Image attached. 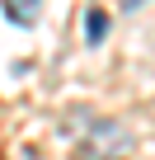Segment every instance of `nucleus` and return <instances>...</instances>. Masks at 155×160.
Returning <instances> with one entry per match:
<instances>
[{"mask_svg":"<svg viewBox=\"0 0 155 160\" xmlns=\"http://www.w3.org/2000/svg\"><path fill=\"white\" fill-rule=\"evenodd\" d=\"M132 146H136V141H132V132H127L122 122L99 118V122H90V132H85V141H80V160H122Z\"/></svg>","mask_w":155,"mask_h":160,"instance_id":"f257e3e1","label":"nucleus"},{"mask_svg":"<svg viewBox=\"0 0 155 160\" xmlns=\"http://www.w3.org/2000/svg\"><path fill=\"white\" fill-rule=\"evenodd\" d=\"M5 14H10V24H38L42 0H5Z\"/></svg>","mask_w":155,"mask_h":160,"instance_id":"f03ea898","label":"nucleus"},{"mask_svg":"<svg viewBox=\"0 0 155 160\" xmlns=\"http://www.w3.org/2000/svg\"><path fill=\"white\" fill-rule=\"evenodd\" d=\"M85 38H90V42H104V38H108V14H104V10H90V14H85Z\"/></svg>","mask_w":155,"mask_h":160,"instance_id":"7ed1b4c3","label":"nucleus"}]
</instances>
